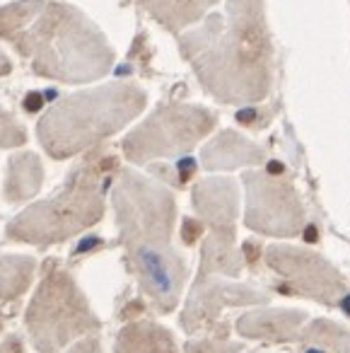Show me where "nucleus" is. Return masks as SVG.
<instances>
[{"label":"nucleus","mask_w":350,"mask_h":353,"mask_svg":"<svg viewBox=\"0 0 350 353\" xmlns=\"http://www.w3.org/2000/svg\"><path fill=\"white\" fill-rule=\"evenodd\" d=\"M205 94L225 107H254L268 99L276 80V49L266 0H225V10L176 37Z\"/></svg>","instance_id":"nucleus-1"},{"label":"nucleus","mask_w":350,"mask_h":353,"mask_svg":"<svg viewBox=\"0 0 350 353\" xmlns=\"http://www.w3.org/2000/svg\"><path fill=\"white\" fill-rule=\"evenodd\" d=\"M112 206L143 298L155 312H174L189 283V261L174 245L176 199L172 189L133 167H121L112 187Z\"/></svg>","instance_id":"nucleus-2"},{"label":"nucleus","mask_w":350,"mask_h":353,"mask_svg":"<svg viewBox=\"0 0 350 353\" xmlns=\"http://www.w3.org/2000/svg\"><path fill=\"white\" fill-rule=\"evenodd\" d=\"M145 104V90L126 80L68 94L39 121V141L54 160H68L123 131Z\"/></svg>","instance_id":"nucleus-3"},{"label":"nucleus","mask_w":350,"mask_h":353,"mask_svg":"<svg viewBox=\"0 0 350 353\" xmlns=\"http://www.w3.org/2000/svg\"><path fill=\"white\" fill-rule=\"evenodd\" d=\"M112 157L90 155L68 174L65 184L51 199L22 211L8 225V237L25 245L51 247L73 240L104 218L107 176L114 170Z\"/></svg>","instance_id":"nucleus-4"},{"label":"nucleus","mask_w":350,"mask_h":353,"mask_svg":"<svg viewBox=\"0 0 350 353\" xmlns=\"http://www.w3.org/2000/svg\"><path fill=\"white\" fill-rule=\"evenodd\" d=\"M25 332L37 353H65L80 339L102 332V319L75 276L49 259L25 310Z\"/></svg>","instance_id":"nucleus-5"},{"label":"nucleus","mask_w":350,"mask_h":353,"mask_svg":"<svg viewBox=\"0 0 350 353\" xmlns=\"http://www.w3.org/2000/svg\"><path fill=\"white\" fill-rule=\"evenodd\" d=\"M39 70L63 83H90L109 73L114 51L92 20L70 6H49L39 22Z\"/></svg>","instance_id":"nucleus-6"},{"label":"nucleus","mask_w":350,"mask_h":353,"mask_svg":"<svg viewBox=\"0 0 350 353\" xmlns=\"http://www.w3.org/2000/svg\"><path fill=\"white\" fill-rule=\"evenodd\" d=\"M242 182L232 176H205L191 189V206L205 228L196 279L225 276L239 279L244 271V252L237 242V221L242 211Z\"/></svg>","instance_id":"nucleus-7"},{"label":"nucleus","mask_w":350,"mask_h":353,"mask_svg":"<svg viewBox=\"0 0 350 353\" xmlns=\"http://www.w3.org/2000/svg\"><path fill=\"white\" fill-rule=\"evenodd\" d=\"M218 121V112L203 104H165L123 138V157L131 165L184 157L213 136Z\"/></svg>","instance_id":"nucleus-8"},{"label":"nucleus","mask_w":350,"mask_h":353,"mask_svg":"<svg viewBox=\"0 0 350 353\" xmlns=\"http://www.w3.org/2000/svg\"><path fill=\"white\" fill-rule=\"evenodd\" d=\"M244 189V225L271 240H295L307 228V208L292 176L280 170L242 172Z\"/></svg>","instance_id":"nucleus-9"},{"label":"nucleus","mask_w":350,"mask_h":353,"mask_svg":"<svg viewBox=\"0 0 350 353\" xmlns=\"http://www.w3.org/2000/svg\"><path fill=\"white\" fill-rule=\"evenodd\" d=\"M263 264L278 276V281H282L287 293L329 310L340 307L348 295V279L343 271L309 247L273 242L263 250Z\"/></svg>","instance_id":"nucleus-10"},{"label":"nucleus","mask_w":350,"mask_h":353,"mask_svg":"<svg viewBox=\"0 0 350 353\" xmlns=\"http://www.w3.org/2000/svg\"><path fill=\"white\" fill-rule=\"evenodd\" d=\"M268 293L256 285L242 281L225 279V276H203L194 279L189 293L184 298V307L179 314V324L189 336L200 332H213L223 317L225 310L232 307H258L268 305Z\"/></svg>","instance_id":"nucleus-11"},{"label":"nucleus","mask_w":350,"mask_h":353,"mask_svg":"<svg viewBox=\"0 0 350 353\" xmlns=\"http://www.w3.org/2000/svg\"><path fill=\"white\" fill-rule=\"evenodd\" d=\"M309 322L307 310L300 307H271L258 305L249 307L242 317H237L234 329L242 339L266 343H297L302 339V329Z\"/></svg>","instance_id":"nucleus-12"},{"label":"nucleus","mask_w":350,"mask_h":353,"mask_svg":"<svg viewBox=\"0 0 350 353\" xmlns=\"http://www.w3.org/2000/svg\"><path fill=\"white\" fill-rule=\"evenodd\" d=\"M268 162V152L263 145L254 143L237 128H223L205 141L200 150V167L205 172H234V170H256Z\"/></svg>","instance_id":"nucleus-13"},{"label":"nucleus","mask_w":350,"mask_h":353,"mask_svg":"<svg viewBox=\"0 0 350 353\" xmlns=\"http://www.w3.org/2000/svg\"><path fill=\"white\" fill-rule=\"evenodd\" d=\"M114 353H179V343L172 329L155 319H133L119 329Z\"/></svg>","instance_id":"nucleus-14"},{"label":"nucleus","mask_w":350,"mask_h":353,"mask_svg":"<svg viewBox=\"0 0 350 353\" xmlns=\"http://www.w3.org/2000/svg\"><path fill=\"white\" fill-rule=\"evenodd\" d=\"M141 6L150 12L157 25L176 37L203 22L205 15L213 10L208 0H141Z\"/></svg>","instance_id":"nucleus-15"},{"label":"nucleus","mask_w":350,"mask_h":353,"mask_svg":"<svg viewBox=\"0 0 350 353\" xmlns=\"http://www.w3.org/2000/svg\"><path fill=\"white\" fill-rule=\"evenodd\" d=\"M37 261L27 254H0V303L17 300L32 288Z\"/></svg>","instance_id":"nucleus-16"},{"label":"nucleus","mask_w":350,"mask_h":353,"mask_svg":"<svg viewBox=\"0 0 350 353\" xmlns=\"http://www.w3.org/2000/svg\"><path fill=\"white\" fill-rule=\"evenodd\" d=\"M41 179H44V170H41L39 157L32 152H20L10 160L6 196L10 201H25L39 192Z\"/></svg>","instance_id":"nucleus-17"},{"label":"nucleus","mask_w":350,"mask_h":353,"mask_svg":"<svg viewBox=\"0 0 350 353\" xmlns=\"http://www.w3.org/2000/svg\"><path fill=\"white\" fill-rule=\"evenodd\" d=\"M300 343L321 353H350V329L331 317H316L302 329Z\"/></svg>","instance_id":"nucleus-18"},{"label":"nucleus","mask_w":350,"mask_h":353,"mask_svg":"<svg viewBox=\"0 0 350 353\" xmlns=\"http://www.w3.org/2000/svg\"><path fill=\"white\" fill-rule=\"evenodd\" d=\"M242 341H229L227 332L210 334V336H196L184 343V353H242Z\"/></svg>","instance_id":"nucleus-19"},{"label":"nucleus","mask_w":350,"mask_h":353,"mask_svg":"<svg viewBox=\"0 0 350 353\" xmlns=\"http://www.w3.org/2000/svg\"><path fill=\"white\" fill-rule=\"evenodd\" d=\"M25 131L20 128V123L0 109V148H15L25 143Z\"/></svg>","instance_id":"nucleus-20"},{"label":"nucleus","mask_w":350,"mask_h":353,"mask_svg":"<svg viewBox=\"0 0 350 353\" xmlns=\"http://www.w3.org/2000/svg\"><path fill=\"white\" fill-rule=\"evenodd\" d=\"M65 353H104L102 336H99V334H92V336L80 339V341L73 343Z\"/></svg>","instance_id":"nucleus-21"},{"label":"nucleus","mask_w":350,"mask_h":353,"mask_svg":"<svg viewBox=\"0 0 350 353\" xmlns=\"http://www.w3.org/2000/svg\"><path fill=\"white\" fill-rule=\"evenodd\" d=\"M0 353H30V348L20 334H8L0 341Z\"/></svg>","instance_id":"nucleus-22"},{"label":"nucleus","mask_w":350,"mask_h":353,"mask_svg":"<svg viewBox=\"0 0 350 353\" xmlns=\"http://www.w3.org/2000/svg\"><path fill=\"white\" fill-rule=\"evenodd\" d=\"M3 327H6V314L0 312V334H3Z\"/></svg>","instance_id":"nucleus-23"},{"label":"nucleus","mask_w":350,"mask_h":353,"mask_svg":"<svg viewBox=\"0 0 350 353\" xmlns=\"http://www.w3.org/2000/svg\"><path fill=\"white\" fill-rule=\"evenodd\" d=\"M249 353H263V351H249Z\"/></svg>","instance_id":"nucleus-24"}]
</instances>
